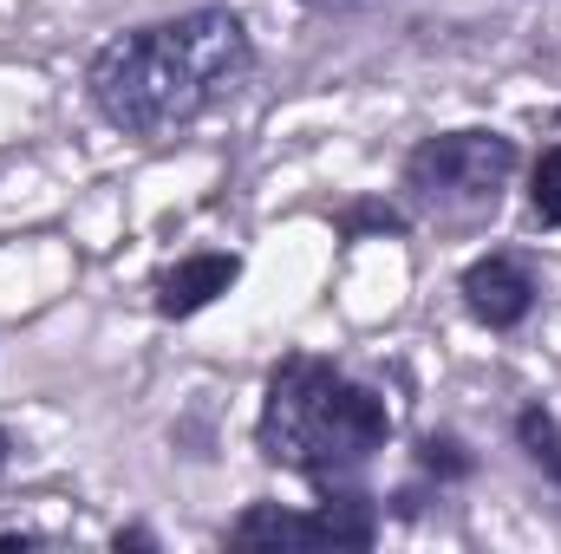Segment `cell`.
Returning <instances> with one entry per match:
<instances>
[{"mask_svg":"<svg viewBox=\"0 0 561 554\" xmlns=\"http://www.w3.org/2000/svg\"><path fill=\"white\" fill-rule=\"evenodd\" d=\"M255 72V33L236 7H190L112 33L85 59V105L125 138H170L209 118Z\"/></svg>","mask_w":561,"mask_h":554,"instance_id":"6da1fadb","label":"cell"},{"mask_svg":"<svg viewBox=\"0 0 561 554\" xmlns=\"http://www.w3.org/2000/svg\"><path fill=\"white\" fill-rule=\"evenodd\" d=\"M399 417L379 385L353 379L327 353H280L262 385L255 412V450L287 476L320 489H359L373 457L392 443Z\"/></svg>","mask_w":561,"mask_h":554,"instance_id":"7a4b0ae2","label":"cell"},{"mask_svg":"<svg viewBox=\"0 0 561 554\" xmlns=\"http://www.w3.org/2000/svg\"><path fill=\"white\" fill-rule=\"evenodd\" d=\"M516 170H523V143L510 131L457 125V131H431L405 150L399 196H405V209L437 216V222H477V216H496Z\"/></svg>","mask_w":561,"mask_h":554,"instance_id":"3957f363","label":"cell"},{"mask_svg":"<svg viewBox=\"0 0 561 554\" xmlns=\"http://www.w3.org/2000/svg\"><path fill=\"white\" fill-rule=\"evenodd\" d=\"M386 529V496L359 489H320L313 503H249L222 542L255 554H294V549H353L366 554Z\"/></svg>","mask_w":561,"mask_h":554,"instance_id":"277c9868","label":"cell"},{"mask_svg":"<svg viewBox=\"0 0 561 554\" xmlns=\"http://www.w3.org/2000/svg\"><path fill=\"white\" fill-rule=\"evenodd\" d=\"M457 300H463V313H470L477 326H490V333H516V326L536 320V307H542V280H536V268H529L523 255L490 249V255H477V262L457 275Z\"/></svg>","mask_w":561,"mask_h":554,"instance_id":"5b68a950","label":"cell"},{"mask_svg":"<svg viewBox=\"0 0 561 554\" xmlns=\"http://www.w3.org/2000/svg\"><path fill=\"white\" fill-rule=\"evenodd\" d=\"M236 280H242V255H229V249H196V255H176L170 268L150 275V307H157V320H196V313H209Z\"/></svg>","mask_w":561,"mask_h":554,"instance_id":"8992f818","label":"cell"},{"mask_svg":"<svg viewBox=\"0 0 561 554\" xmlns=\"http://www.w3.org/2000/svg\"><path fill=\"white\" fill-rule=\"evenodd\" d=\"M510 437H516V450L556 483V496H561V417L542 399H529V405H516V417H510Z\"/></svg>","mask_w":561,"mask_h":554,"instance_id":"52a82bcc","label":"cell"},{"mask_svg":"<svg viewBox=\"0 0 561 554\" xmlns=\"http://www.w3.org/2000/svg\"><path fill=\"white\" fill-rule=\"evenodd\" d=\"M412 470H419L424 483H437V489H457V483L477 476V450L457 430H424L419 443H412Z\"/></svg>","mask_w":561,"mask_h":554,"instance_id":"ba28073f","label":"cell"},{"mask_svg":"<svg viewBox=\"0 0 561 554\" xmlns=\"http://www.w3.org/2000/svg\"><path fill=\"white\" fill-rule=\"evenodd\" d=\"M333 229H340V242H366V235H405V229H412V216H405L399 203L366 196V203L340 209V216H333Z\"/></svg>","mask_w":561,"mask_h":554,"instance_id":"9c48e42d","label":"cell"},{"mask_svg":"<svg viewBox=\"0 0 561 554\" xmlns=\"http://www.w3.org/2000/svg\"><path fill=\"white\" fill-rule=\"evenodd\" d=\"M529 222L536 229H561V143H549L529 163Z\"/></svg>","mask_w":561,"mask_h":554,"instance_id":"30bf717a","label":"cell"},{"mask_svg":"<svg viewBox=\"0 0 561 554\" xmlns=\"http://www.w3.org/2000/svg\"><path fill=\"white\" fill-rule=\"evenodd\" d=\"M112 549L125 554V549H157V535H150V529H118V535H112Z\"/></svg>","mask_w":561,"mask_h":554,"instance_id":"8fae6325","label":"cell"},{"mask_svg":"<svg viewBox=\"0 0 561 554\" xmlns=\"http://www.w3.org/2000/svg\"><path fill=\"white\" fill-rule=\"evenodd\" d=\"M13 457H20V443H13V430H7V424H0V476H7V470H13Z\"/></svg>","mask_w":561,"mask_h":554,"instance_id":"7c38bea8","label":"cell"}]
</instances>
